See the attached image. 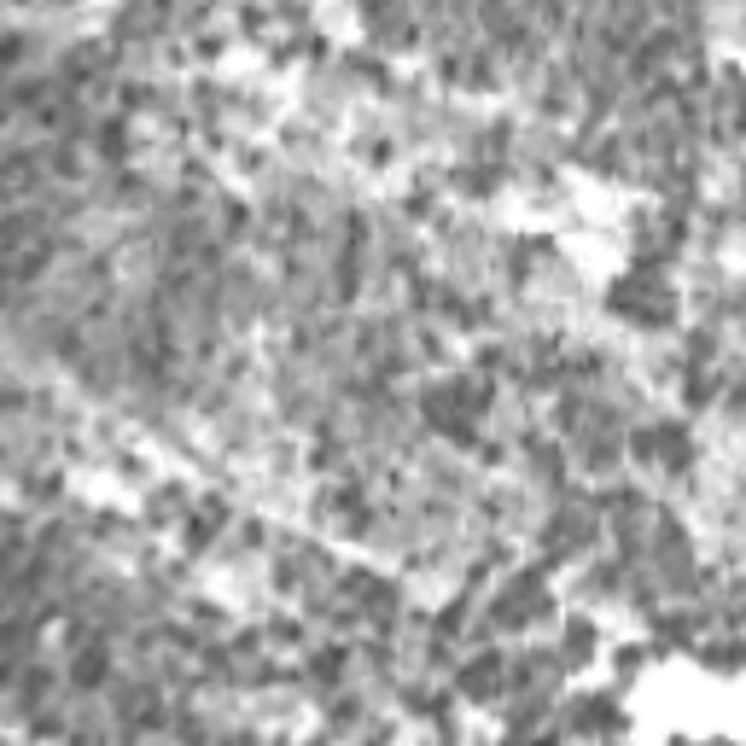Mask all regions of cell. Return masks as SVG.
I'll list each match as a JSON object with an SVG mask.
<instances>
[{"mask_svg": "<svg viewBox=\"0 0 746 746\" xmlns=\"http://www.w3.org/2000/svg\"><path fill=\"white\" fill-rule=\"evenodd\" d=\"M461 694L478 700V706H490L496 694H508V653L484 647V653H473V659H461Z\"/></svg>", "mask_w": 746, "mask_h": 746, "instance_id": "6da1fadb", "label": "cell"}, {"mask_svg": "<svg viewBox=\"0 0 746 746\" xmlns=\"http://www.w3.org/2000/svg\"><path fill=\"white\" fill-rule=\"evenodd\" d=\"M105 682H111V647L94 630L88 642H76V653H70V688L76 694H100Z\"/></svg>", "mask_w": 746, "mask_h": 746, "instance_id": "7a4b0ae2", "label": "cell"}, {"mask_svg": "<svg viewBox=\"0 0 746 746\" xmlns=\"http://www.w3.org/2000/svg\"><path fill=\"white\" fill-rule=\"evenodd\" d=\"M344 665H350V659H344L339 642H327V647H315V653H309V677H315V682H339Z\"/></svg>", "mask_w": 746, "mask_h": 746, "instance_id": "3957f363", "label": "cell"}, {"mask_svg": "<svg viewBox=\"0 0 746 746\" xmlns=\"http://www.w3.org/2000/svg\"><path fill=\"white\" fill-rule=\"evenodd\" d=\"M24 47H30V41H24L18 30L0 35V70H18V65H24Z\"/></svg>", "mask_w": 746, "mask_h": 746, "instance_id": "277c9868", "label": "cell"}]
</instances>
